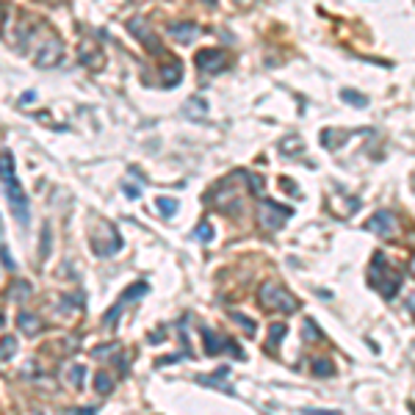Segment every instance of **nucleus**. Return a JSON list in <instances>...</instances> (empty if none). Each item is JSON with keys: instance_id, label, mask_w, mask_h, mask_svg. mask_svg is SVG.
I'll return each instance as SVG.
<instances>
[{"instance_id": "34", "label": "nucleus", "mask_w": 415, "mask_h": 415, "mask_svg": "<svg viewBox=\"0 0 415 415\" xmlns=\"http://www.w3.org/2000/svg\"><path fill=\"white\" fill-rule=\"evenodd\" d=\"M247 180H249V191H252V194H260L263 188H266L263 178H257V174H247Z\"/></svg>"}, {"instance_id": "5", "label": "nucleus", "mask_w": 415, "mask_h": 415, "mask_svg": "<svg viewBox=\"0 0 415 415\" xmlns=\"http://www.w3.org/2000/svg\"><path fill=\"white\" fill-rule=\"evenodd\" d=\"M64 58V45H61V39L56 36H47L42 45H39L36 56H33V61H36V67H56L58 61Z\"/></svg>"}, {"instance_id": "33", "label": "nucleus", "mask_w": 415, "mask_h": 415, "mask_svg": "<svg viewBox=\"0 0 415 415\" xmlns=\"http://www.w3.org/2000/svg\"><path fill=\"white\" fill-rule=\"evenodd\" d=\"M194 235L200 238V241H210V238H213V227H210V224H205V222H202L200 227L194 230Z\"/></svg>"}, {"instance_id": "29", "label": "nucleus", "mask_w": 415, "mask_h": 415, "mask_svg": "<svg viewBox=\"0 0 415 415\" xmlns=\"http://www.w3.org/2000/svg\"><path fill=\"white\" fill-rule=\"evenodd\" d=\"M47 255H50V224H45V227H42V252H39V257L45 260Z\"/></svg>"}, {"instance_id": "10", "label": "nucleus", "mask_w": 415, "mask_h": 415, "mask_svg": "<svg viewBox=\"0 0 415 415\" xmlns=\"http://www.w3.org/2000/svg\"><path fill=\"white\" fill-rule=\"evenodd\" d=\"M141 25H144V23H141V19H139V17H136V19H130V23H127V28H130V33H133V36H139V39H141V42H144V45H147V50H152V53H161V50H163V47L158 45V39H155V36H152V33H147L144 28H141Z\"/></svg>"}, {"instance_id": "18", "label": "nucleus", "mask_w": 415, "mask_h": 415, "mask_svg": "<svg viewBox=\"0 0 415 415\" xmlns=\"http://www.w3.org/2000/svg\"><path fill=\"white\" fill-rule=\"evenodd\" d=\"M86 374H89V371H86V365H72V368H70V374H67V379H70V385L75 387V390H80V387H83V379H86Z\"/></svg>"}, {"instance_id": "7", "label": "nucleus", "mask_w": 415, "mask_h": 415, "mask_svg": "<svg viewBox=\"0 0 415 415\" xmlns=\"http://www.w3.org/2000/svg\"><path fill=\"white\" fill-rule=\"evenodd\" d=\"M194 61L202 72H222L227 67V53L224 50H200Z\"/></svg>"}, {"instance_id": "23", "label": "nucleus", "mask_w": 415, "mask_h": 415, "mask_svg": "<svg viewBox=\"0 0 415 415\" xmlns=\"http://www.w3.org/2000/svg\"><path fill=\"white\" fill-rule=\"evenodd\" d=\"M94 390H97L100 396H105V393H111V390H114V379L108 377L105 371H100L97 377H94Z\"/></svg>"}, {"instance_id": "37", "label": "nucleus", "mask_w": 415, "mask_h": 415, "mask_svg": "<svg viewBox=\"0 0 415 415\" xmlns=\"http://www.w3.org/2000/svg\"><path fill=\"white\" fill-rule=\"evenodd\" d=\"M122 191H125L127 196H130V200H136V196H139V188H136V186H127V183L122 186Z\"/></svg>"}, {"instance_id": "9", "label": "nucleus", "mask_w": 415, "mask_h": 415, "mask_svg": "<svg viewBox=\"0 0 415 415\" xmlns=\"http://www.w3.org/2000/svg\"><path fill=\"white\" fill-rule=\"evenodd\" d=\"M216 208L222 210V213H235V210H241V200H238V194L230 191V180H224L219 186V191H216Z\"/></svg>"}, {"instance_id": "35", "label": "nucleus", "mask_w": 415, "mask_h": 415, "mask_svg": "<svg viewBox=\"0 0 415 415\" xmlns=\"http://www.w3.org/2000/svg\"><path fill=\"white\" fill-rule=\"evenodd\" d=\"M111 352H117V343H108V346H97V349L92 352L94 357H103V355H111Z\"/></svg>"}, {"instance_id": "17", "label": "nucleus", "mask_w": 415, "mask_h": 415, "mask_svg": "<svg viewBox=\"0 0 415 415\" xmlns=\"http://www.w3.org/2000/svg\"><path fill=\"white\" fill-rule=\"evenodd\" d=\"M196 379V382H200V385H208V387H219V390L222 393H227V396H233V393H235V387L233 385H227V382H219V379H216V377H205V374H200V377H194Z\"/></svg>"}, {"instance_id": "19", "label": "nucleus", "mask_w": 415, "mask_h": 415, "mask_svg": "<svg viewBox=\"0 0 415 415\" xmlns=\"http://www.w3.org/2000/svg\"><path fill=\"white\" fill-rule=\"evenodd\" d=\"M285 332H288V330H285V324H280V321L269 326V343H266V349H269V352H274V346L285 338Z\"/></svg>"}, {"instance_id": "22", "label": "nucleus", "mask_w": 415, "mask_h": 415, "mask_svg": "<svg viewBox=\"0 0 415 415\" xmlns=\"http://www.w3.org/2000/svg\"><path fill=\"white\" fill-rule=\"evenodd\" d=\"M343 141H346V136H343V133H338V130H324V133H321V144H324L326 149L341 147Z\"/></svg>"}, {"instance_id": "38", "label": "nucleus", "mask_w": 415, "mask_h": 415, "mask_svg": "<svg viewBox=\"0 0 415 415\" xmlns=\"http://www.w3.org/2000/svg\"><path fill=\"white\" fill-rule=\"evenodd\" d=\"M33 100H36V94H33V92H25L23 94V103H33Z\"/></svg>"}, {"instance_id": "25", "label": "nucleus", "mask_w": 415, "mask_h": 415, "mask_svg": "<svg viewBox=\"0 0 415 415\" xmlns=\"http://www.w3.org/2000/svg\"><path fill=\"white\" fill-rule=\"evenodd\" d=\"M11 296L19 299V302H23V299H28L31 296V282H25V280L14 282V285H11Z\"/></svg>"}, {"instance_id": "3", "label": "nucleus", "mask_w": 415, "mask_h": 415, "mask_svg": "<svg viewBox=\"0 0 415 415\" xmlns=\"http://www.w3.org/2000/svg\"><path fill=\"white\" fill-rule=\"evenodd\" d=\"M291 216H294V210L277 205L274 200H260V202H257V222H260V227L269 230V233L280 230L282 222L291 219Z\"/></svg>"}, {"instance_id": "8", "label": "nucleus", "mask_w": 415, "mask_h": 415, "mask_svg": "<svg viewBox=\"0 0 415 415\" xmlns=\"http://www.w3.org/2000/svg\"><path fill=\"white\" fill-rule=\"evenodd\" d=\"M365 227H368L371 233H377L379 238H390L396 233V219H393V213H387V210H379V213H374L368 219Z\"/></svg>"}, {"instance_id": "30", "label": "nucleus", "mask_w": 415, "mask_h": 415, "mask_svg": "<svg viewBox=\"0 0 415 415\" xmlns=\"http://www.w3.org/2000/svg\"><path fill=\"white\" fill-rule=\"evenodd\" d=\"M233 321L241 324L244 330H247V335H255V321H249L247 316H241V313H233Z\"/></svg>"}, {"instance_id": "1", "label": "nucleus", "mask_w": 415, "mask_h": 415, "mask_svg": "<svg viewBox=\"0 0 415 415\" xmlns=\"http://www.w3.org/2000/svg\"><path fill=\"white\" fill-rule=\"evenodd\" d=\"M387 269H390V266H387V257L382 252H377V255H374V260H371L368 282L382 296H396L399 294V285H401V277L396 274V271H387Z\"/></svg>"}, {"instance_id": "24", "label": "nucleus", "mask_w": 415, "mask_h": 415, "mask_svg": "<svg viewBox=\"0 0 415 415\" xmlns=\"http://www.w3.org/2000/svg\"><path fill=\"white\" fill-rule=\"evenodd\" d=\"M155 208H158L163 216H174L178 213V200H172V196H158V200H155Z\"/></svg>"}, {"instance_id": "13", "label": "nucleus", "mask_w": 415, "mask_h": 415, "mask_svg": "<svg viewBox=\"0 0 415 415\" xmlns=\"http://www.w3.org/2000/svg\"><path fill=\"white\" fill-rule=\"evenodd\" d=\"M180 80H183V67L178 64V61H172L169 67L161 70V83L163 86H178Z\"/></svg>"}, {"instance_id": "31", "label": "nucleus", "mask_w": 415, "mask_h": 415, "mask_svg": "<svg viewBox=\"0 0 415 415\" xmlns=\"http://www.w3.org/2000/svg\"><path fill=\"white\" fill-rule=\"evenodd\" d=\"M341 97L346 100V103H352V105H357V108H363L365 103H368V100H365V97H363V94H355V92H343V94H341Z\"/></svg>"}, {"instance_id": "26", "label": "nucleus", "mask_w": 415, "mask_h": 415, "mask_svg": "<svg viewBox=\"0 0 415 415\" xmlns=\"http://www.w3.org/2000/svg\"><path fill=\"white\" fill-rule=\"evenodd\" d=\"M302 332H304V338H308V341H318V338H321V332H318V326H316L313 318H304Z\"/></svg>"}, {"instance_id": "20", "label": "nucleus", "mask_w": 415, "mask_h": 415, "mask_svg": "<svg viewBox=\"0 0 415 415\" xmlns=\"http://www.w3.org/2000/svg\"><path fill=\"white\" fill-rule=\"evenodd\" d=\"M14 355H17V338L3 335V341H0V360H11Z\"/></svg>"}, {"instance_id": "40", "label": "nucleus", "mask_w": 415, "mask_h": 415, "mask_svg": "<svg viewBox=\"0 0 415 415\" xmlns=\"http://www.w3.org/2000/svg\"><path fill=\"white\" fill-rule=\"evenodd\" d=\"M412 274H415V257H412Z\"/></svg>"}, {"instance_id": "15", "label": "nucleus", "mask_w": 415, "mask_h": 415, "mask_svg": "<svg viewBox=\"0 0 415 415\" xmlns=\"http://www.w3.org/2000/svg\"><path fill=\"white\" fill-rule=\"evenodd\" d=\"M17 174H14V155L11 152H3L0 155V180H3V186L6 183H11Z\"/></svg>"}, {"instance_id": "41", "label": "nucleus", "mask_w": 415, "mask_h": 415, "mask_svg": "<svg viewBox=\"0 0 415 415\" xmlns=\"http://www.w3.org/2000/svg\"><path fill=\"white\" fill-rule=\"evenodd\" d=\"M0 235H3V224H0Z\"/></svg>"}, {"instance_id": "2", "label": "nucleus", "mask_w": 415, "mask_h": 415, "mask_svg": "<svg viewBox=\"0 0 415 415\" xmlns=\"http://www.w3.org/2000/svg\"><path fill=\"white\" fill-rule=\"evenodd\" d=\"M257 302L266 310H277V313H294L296 310V299L291 296L288 288H282L280 282H263L257 291Z\"/></svg>"}, {"instance_id": "14", "label": "nucleus", "mask_w": 415, "mask_h": 415, "mask_svg": "<svg viewBox=\"0 0 415 415\" xmlns=\"http://www.w3.org/2000/svg\"><path fill=\"white\" fill-rule=\"evenodd\" d=\"M80 61L89 64L92 70H97V67H103V53H100L97 47H92V45H83L80 47Z\"/></svg>"}, {"instance_id": "36", "label": "nucleus", "mask_w": 415, "mask_h": 415, "mask_svg": "<svg viewBox=\"0 0 415 415\" xmlns=\"http://www.w3.org/2000/svg\"><path fill=\"white\" fill-rule=\"evenodd\" d=\"M304 415H341L338 410H304Z\"/></svg>"}, {"instance_id": "4", "label": "nucleus", "mask_w": 415, "mask_h": 415, "mask_svg": "<svg viewBox=\"0 0 415 415\" xmlns=\"http://www.w3.org/2000/svg\"><path fill=\"white\" fill-rule=\"evenodd\" d=\"M6 196H9V205H11V213H14L17 224L25 230L31 224V205H28V196H25V191H23V186H19L17 178L11 183H6Z\"/></svg>"}, {"instance_id": "21", "label": "nucleus", "mask_w": 415, "mask_h": 415, "mask_svg": "<svg viewBox=\"0 0 415 415\" xmlns=\"http://www.w3.org/2000/svg\"><path fill=\"white\" fill-rule=\"evenodd\" d=\"M149 291L147 282H133L130 288H125V294H122V302H133V299H141Z\"/></svg>"}, {"instance_id": "16", "label": "nucleus", "mask_w": 415, "mask_h": 415, "mask_svg": "<svg viewBox=\"0 0 415 415\" xmlns=\"http://www.w3.org/2000/svg\"><path fill=\"white\" fill-rule=\"evenodd\" d=\"M313 377H332L335 368H332V363L326 357H313V365H310Z\"/></svg>"}, {"instance_id": "39", "label": "nucleus", "mask_w": 415, "mask_h": 415, "mask_svg": "<svg viewBox=\"0 0 415 415\" xmlns=\"http://www.w3.org/2000/svg\"><path fill=\"white\" fill-rule=\"evenodd\" d=\"M3 324H6V318H3V316H0V326H3Z\"/></svg>"}, {"instance_id": "6", "label": "nucleus", "mask_w": 415, "mask_h": 415, "mask_svg": "<svg viewBox=\"0 0 415 415\" xmlns=\"http://www.w3.org/2000/svg\"><path fill=\"white\" fill-rule=\"evenodd\" d=\"M202 343H205V355L208 357H216V355H222L224 349H230L238 360H244V352L238 349L233 341H227V338H222V335H213L210 330H202Z\"/></svg>"}, {"instance_id": "12", "label": "nucleus", "mask_w": 415, "mask_h": 415, "mask_svg": "<svg viewBox=\"0 0 415 415\" xmlns=\"http://www.w3.org/2000/svg\"><path fill=\"white\" fill-rule=\"evenodd\" d=\"M169 33H172V39H178V42H191V39L196 36V25H194V23L169 25Z\"/></svg>"}, {"instance_id": "27", "label": "nucleus", "mask_w": 415, "mask_h": 415, "mask_svg": "<svg viewBox=\"0 0 415 415\" xmlns=\"http://www.w3.org/2000/svg\"><path fill=\"white\" fill-rule=\"evenodd\" d=\"M119 316H122V302L114 304V308L108 310V316L103 318V324L108 326V330H114V326H117V321H119Z\"/></svg>"}, {"instance_id": "42", "label": "nucleus", "mask_w": 415, "mask_h": 415, "mask_svg": "<svg viewBox=\"0 0 415 415\" xmlns=\"http://www.w3.org/2000/svg\"><path fill=\"white\" fill-rule=\"evenodd\" d=\"M0 19H3V14H0Z\"/></svg>"}, {"instance_id": "11", "label": "nucleus", "mask_w": 415, "mask_h": 415, "mask_svg": "<svg viewBox=\"0 0 415 415\" xmlns=\"http://www.w3.org/2000/svg\"><path fill=\"white\" fill-rule=\"evenodd\" d=\"M17 326L23 335H39L42 330V318L36 313H17Z\"/></svg>"}, {"instance_id": "32", "label": "nucleus", "mask_w": 415, "mask_h": 415, "mask_svg": "<svg viewBox=\"0 0 415 415\" xmlns=\"http://www.w3.org/2000/svg\"><path fill=\"white\" fill-rule=\"evenodd\" d=\"M186 111H196V117H205V114H208V105L202 103V100H188V103H186Z\"/></svg>"}, {"instance_id": "28", "label": "nucleus", "mask_w": 415, "mask_h": 415, "mask_svg": "<svg viewBox=\"0 0 415 415\" xmlns=\"http://www.w3.org/2000/svg\"><path fill=\"white\" fill-rule=\"evenodd\" d=\"M0 263H3V269H9V271L17 269V263H14V257H11V252H9L6 244H0Z\"/></svg>"}]
</instances>
